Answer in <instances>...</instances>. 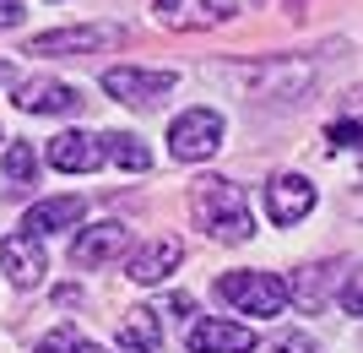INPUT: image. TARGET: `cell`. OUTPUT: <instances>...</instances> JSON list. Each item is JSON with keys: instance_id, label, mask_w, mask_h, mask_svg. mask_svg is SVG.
I'll return each instance as SVG.
<instances>
[{"instance_id": "cell-1", "label": "cell", "mask_w": 363, "mask_h": 353, "mask_svg": "<svg viewBox=\"0 0 363 353\" xmlns=\"http://www.w3.org/2000/svg\"><path fill=\"white\" fill-rule=\"evenodd\" d=\"M190 212H196V223L212 234V239H223V245H244V239L255 234V217H250L244 190L233 180H217V174L196 180V190H190Z\"/></svg>"}, {"instance_id": "cell-2", "label": "cell", "mask_w": 363, "mask_h": 353, "mask_svg": "<svg viewBox=\"0 0 363 353\" xmlns=\"http://www.w3.org/2000/svg\"><path fill=\"white\" fill-rule=\"evenodd\" d=\"M228 82H239L244 98L255 104H298L303 92L315 87V60H255V65H239V71H223Z\"/></svg>"}, {"instance_id": "cell-3", "label": "cell", "mask_w": 363, "mask_h": 353, "mask_svg": "<svg viewBox=\"0 0 363 353\" xmlns=\"http://www.w3.org/2000/svg\"><path fill=\"white\" fill-rule=\"evenodd\" d=\"M217 293H223L228 305L239 310V315H255V321H272L288 310V283L277 272H223L217 277Z\"/></svg>"}, {"instance_id": "cell-4", "label": "cell", "mask_w": 363, "mask_h": 353, "mask_svg": "<svg viewBox=\"0 0 363 353\" xmlns=\"http://www.w3.org/2000/svg\"><path fill=\"white\" fill-rule=\"evenodd\" d=\"M223 114L217 109H184L179 120L168 125V153L179 158V163H201V158H212L223 147Z\"/></svg>"}, {"instance_id": "cell-5", "label": "cell", "mask_w": 363, "mask_h": 353, "mask_svg": "<svg viewBox=\"0 0 363 353\" xmlns=\"http://www.w3.org/2000/svg\"><path fill=\"white\" fill-rule=\"evenodd\" d=\"M174 71H141V65H114V71H104V92L108 98H120V104L130 109H157L174 92Z\"/></svg>"}, {"instance_id": "cell-6", "label": "cell", "mask_w": 363, "mask_h": 353, "mask_svg": "<svg viewBox=\"0 0 363 353\" xmlns=\"http://www.w3.org/2000/svg\"><path fill=\"white\" fill-rule=\"evenodd\" d=\"M108 44H120V28L87 22V28H55V33L28 38V55H44V60H55V55H98V49H108Z\"/></svg>"}, {"instance_id": "cell-7", "label": "cell", "mask_w": 363, "mask_h": 353, "mask_svg": "<svg viewBox=\"0 0 363 353\" xmlns=\"http://www.w3.org/2000/svg\"><path fill=\"white\" fill-rule=\"evenodd\" d=\"M125 250H130V229L108 217V223H92V229H82V234H76V245H71V266L92 272V266L120 261Z\"/></svg>"}, {"instance_id": "cell-8", "label": "cell", "mask_w": 363, "mask_h": 353, "mask_svg": "<svg viewBox=\"0 0 363 353\" xmlns=\"http://www.w3.org/2000/svg\"><path fill=\"white\" fill-rule=\"evenodd\" d=\"M0 272H6V283L11 288H38L44 283V272H49V261H44V245L33 239V234H6L0 239Z\"/></svg>"}, {"instance_id": "cell-9", "label": "cell", "mask_w": 363, "mask_h": 353, "mask_svg": "<svg viewBox=\"0 0 363 353\" xmlns=\"http://www.w3.org/2000/svg\"><path fill=\"white\" fill-rule=\"evenodd\" d=\"M309 212H315V185L303 180V174H277L266 185V217H272L277 229H293Z\"/></svg>"}, {"instance_id": "cell-10", "label": "cell", "mask_w": 363, "mask_h": 353, "mask_svg": "<svg viewBox=\"0 0 363 353\" xmlns=\"http://www.w3.org/2000/svg\"><path fill=\"white\" fill-rule=\"evenodd\" d=\"M44 158H49V169H60V174H92V169L108 163L104 136H92V131H60V136L44 147Z\"/></svg>"}, {"instance_id": "cell-11", "label": "cell", "mask_w": 363, "mask_h": 353, "mask_svg": "<svg viewBox=\"0 0 363 353\" xmlns=\"http://www.w3.org/2000/svg\"><path fill=\"white\" fill-rule=\"evenodd\" d=\"M11 104L22 114H76V109L87 104L71 82H55V77H33V82H16Z\"/></svg>"}, {"instance_id": "cell-12", "label": "cell", "mask_w": 363, "mask_h": 353, "mask_svg": "<svg viewBox=\"0 0 363 353\" xmlns=\"http://www.w3.org/2000/svg\"><path fill=\"white\" fill-rule=\"evenodd\" d=\"M184 348L190 353H250L255 348V332L239 321H217V315H201L184 332Z\"/></svg>"}, {"instance_id": "cell-13", "label": "cell", "mask_w": 363, "mask_h": 353, "mask_svg": "<svg viewBox=\"0 0 363 353\" xmlns=\"http://www.w3.org/2000/svg\"><path fill=\"white\" fill-rule=\"evenodd\" d=\"M239 11V0H157V22L174 33H196V28H217Z\"/></svg>"}, {"instance_id": "cell-14", "label": "cell", "mask_w": 363, "mask_h": 353, "mask_svg": "<svg viewBox=\"0 0 363 353\" xmlns=\"http://www.w3.org/2000/svg\"><path fill=\"white\" fill-rule=\"evenodd\" d=\"M87 217V201L82 196H49V201H33L28 217H22V234L44 239V234H60V229H76Z\"/></svg>"}, {"instance_id": "cell-15", "label": "cell", "mask_w": 363, "mask_h": 353, "mask_svg": "<svg viewBox=\"0 0 363 353\" xmlns=\"http://www.w3.org/2000/svg\"><path fill=\"white\" fill-rule=\"evenodd\" d=\"M184 261V239H174V234H163V239H152V245H141L136 256H130V283H141V288H152V283H163L174 266Z\"/></svg>"}, {"instance_id": "cell-16", "label": "cell", "mask_w": 363, "mask_h": 353, "mask_svg": "<svg viewBox=\"0 0 363 353\" xmlns=\"http://www.w3.org/2000/svg\"><path fill=\"white\" fill-rule=\"evenodd\" d=\"M120 348L125 353H157L163 348V315L147 305L136 310H125V321H120Z\"/></svg>"}, {"instance_id": "cell-17", "label": "cell", "mask_w": 363, "mask_h": 353, "mask_svg": "<svg viewBox=\"0 0 363 353\" xmlns=\"http://www.w3.org/2000/svg\"><path fill=\"white\" fill-rule=\"evenodd\" d=\"M104 158H108V163H120V169H130V174H147L152 169L147 141L125 136V131H104Z\"/></svg>"}, {"instance_id": "cell-18", "label": "cell", "mask_w": 363, "mask_h": 353, "mask_svg": "<svg viewBox=\"0 0 363 353\" xmlns=\"http://www.w3.org/2000/svg\"><path fill=\"white\" fill-rule=\"evenodd\" d=\"M331 277H336V266H303V272L288 283V293L298 299V310H320L325 293H331Z\"/></svg>"}, {"instance_id": "cell-19", "label": "cell", "mask_w": 363, "mask_h": 353, "mask_svg": "<svg viewBox=\"0 0 363 353\" xmlns=\"http://www.w3.org/2000/svg\"><path fill=\"white\" fill-rule=\"evenodd\" d=\"M0 174H6V185H11V190H28V185H33L38 158H33L28 141H16V147H6V153H0Z\"/></svg>"}, {"instance_id": "cell-20", "label": "cell", "mask_w": 363, "mask_h": 353, "mask_svg": "<svg viewBox=\"0 0 363 353\" xmlns=\"http://www.w3.org/2000/svg\"><path fill=\"white\" fill-rule=\"evenodd\" d=\"M38 353H108V348H98V342H87L76 326H60V332H49L44 342H38Z\"/></svg>"}, {"instance_id": "cell-21", "label": "cell", "mask_w": 363, "mask_h": 353, "mask_svg": "<svg viewBox=\"0 0 363 353\" xmlns=\"http://www.w3.org/2000/svg\"><path fill=\"white\" fill-rule=\"evenodd\" d=\"M331 136V153H342V147H363V120H352V114H342V120L325 131Z\"/></svg>"}, {"instance_id": "cell-22", "label": "cell", "mask_w": 363, "mask_h": 353, "mask_svg": "<svg viewBox=\"0 0 363 353\" xmlns=\"http://www.w3.org/2000/svg\"><path fill=\"white\" fill-rule=\"evenodd\" d=\"M336 299H342V310H347V315H363V266H358V272H347V277H342Z\"/></svg>"}, {"instance_id": "cell-23", "label": "cell", "mask_w": 363, "mask_h": 353, "mask_svg": "<svg viewBox=\"0 0 363 353\" xmlns=\"http://www.w3.org/2000/svg\"><path fill=\"white\" fill-rule=\"evenodd\" d=\"M22 22V0H0V28H16Z\"/></svg>"}, {"instance_id": "cell-24", "label": "cell", "mask_w": 363, "mask_h": 353, "mask_svg": "<svg viewBox=\"0 0 363 353\" xmlns=\"http://www.w3.org/2000/svg\"><path fill=\"white\" fill-rule=\"evenodd\" d=\"M277 353H315L309 337H277Z\"/></svg>"}]
</instances>
